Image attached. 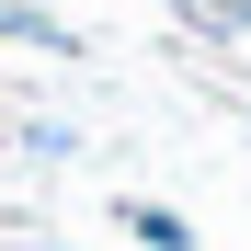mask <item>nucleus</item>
I'll use <instances>...</instances> for the list:
<instances>
[{
  "label": "nucleus",
  "mask_w": 251,
  "mask_h": 251,
  "mask_svg": "<svg viewBox=\"0 0 251 251\" xmlns=\"http://www.w3.org/2000/svg\"><path fill=\"white\" fill-rule=\"evenodd\" d=\"M0 46H46V57H69L80 34H69L57 12H46V0H0Z\"/></svg>",
  "instance_id": "f257e3e1"
},
{
  "label": "nucleus",
  "mask_w": 251,
  "mask_h": 251,
  "mask_svg": "<svg viewBox=\"0 0 251 251\" xmlns=\"http://www.w3.org/2000/svg\"><path fill=\"white\" fill-rule=\"evenodd\" d=\"M126 240H137V251H194V217H183V205H126Z\"/></svg>",
  "instance_id": "f03ea898"
},
{
  "label": "nucleus",
  "mask_w": 251,
  "mask_h": 251,
  "mask_svg": "<svg viewBox=\"0 0 251 251\" xmlns=\"http://www.w3.org/2000/svg\"><path fill=\"white\" fill-rule=\"evenodd\" d=\"M183 23H205V34H251V0H172Z\"/></svg>",
  "instance_id": "7ed1b4c3"
}]
</instances>
